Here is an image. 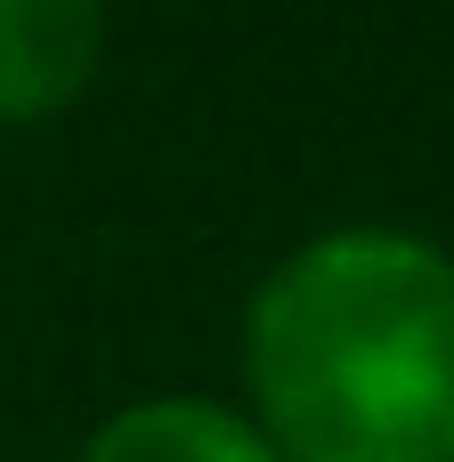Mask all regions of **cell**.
Segmentation results:
<instances>
[{"label": "cell", "mask_w": 454, "mask_h": 462, "mask_svg": "<svg viewBox=\"0 0 454 462\" xmlns=\"http://www.w3.org/2000/svg\"><path fill=\"white\" fill-rule=\"evenodd\" d=\"M244 390L284 462H454V260L398 227L301 244L252 292Z\"/></svg>", "instance_id": "cell-1"}, {"label": "cell", "mask_w": 454, "mask_h": 462, "mask_svg": "<svg viewBox=\"0 0 454 462\" xmlns=\"http://www.w3.org/2000/svg\"><path fill=\"white\" fill-rule=\"evenodd\" d=\"M106 49V0H0V122L73 106Z\"/></svg>", "instance_id": "cell-2"}, {"label": "cell", "mask_w": 454, "mask_h": 462, "mask_svg": "<svg viewBox=\"0 0 454 462\" xmlns=\"http://www.w3.org/2000/svg\"><path fill=\"white\" fill-rule=\"evenodd\" d=\"M81 462H284L260 422L211 406V398H146V406H122L89 430Z\"/></svg>", "instance_id": "cell-3"}]
</instances>
